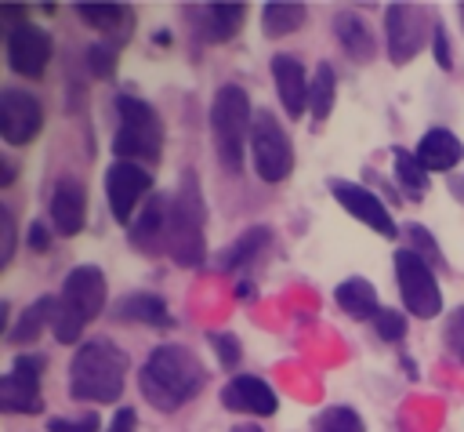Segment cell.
I'll return each instance as SVG.
<instances>
[{
	"instance_id": "603a6c76",
	"label": "cell",
	"mask_w": 464,
	"mask_h": 432,
	"mask_svg": "<svg viewBox=\"0 0 464 432\" xmlns=\"http://www.w3.org/2000/svg\"><path fill=\"white\" fill-rule=\"evenodd\" d=\"M334 301H337V309H341L348 319H355V323H373V316L384 309L381 298H377V287H373L366 276H348V280H341V283L334 287Z\"/></svg>"
},
{
	"instance_id": "3957f363",
	"label": "cell",
	"mask_w": 464,
	"mask_h": 432,
	"mask_svg": "<svg viewBox=\"0 0 464 432\" xmlns=\"http://www.w3.org/2000/svg\"><path fill=\"white\" fill-rule=\"evenodd\" d=\"M109 301V283L98 265H76L62 280V290L51 301V338L58 345H76L83 330L102 316Z\"/></svg>"
},
{
	"instance_id": "7c38bea8",
	"label": "cell",
	"mask_w": 464,
	"mask_h": 432,
	"mask_svg": "<svg viewBox=\"0 0 464 432\" xmlns=\"http://www.w3.org/2000/svg\"><path fill=\"white\" fill-rule=\"evenodd\" d=\"M326 189H330V196L337 200V207L348 211V214H352L359 225H366L370 232H377V236H384V240H395V236H399V225H395L388 203H384L373 189H366L362 182L330 178Z\"/></svg>"
},
{
	"instance_id": "60d3db41",
	"label": "cell",
	"mask_w": 464,
	"mask_h": 432,
	"mask_svg": "<svg viewBox=\"0 0 464 432\" xmlns=\"http://www.w3.org/2000/svg\"><path fill=\"white\" fill-rule=\"evenodd\" d=\"M4 163V171H0V189H7L11 182H14V174H18V167H14V160H0Z\"/></svg>"
},
{
	"instance_id": "44dd1931",
	"label": "cell",
	"mask_w": 464,
	"mask_h": 432,
	"mask_svg": "<svg viewBox=\"0 0 464 432\" xmlns=\"http://www.w3.org/2000/svg\"><path fill=\"white\" fill-rule=\"evenodd\" d=\"M76 15L83 25L98 29L105 44L123 47L134 33V7L130 4H76Z\"/></svg>"
},
{
	"instance_id": "5b68a950",
	"label": "cell",
	"mask_w": 464,
	"mask_h": 432,
	"mask_svg": "<svg viewBox=\"0 0 464 432\" xmlns=\"http://www.w3.org/2000/svg\"><path fill=\"white\" fill-rule=\"evenodd\" d=\"M112 109H116L112 160H130L152 171L163 160V138H167L160 113L138 94H116Z\"/></svg>"
},
{
	"instance_id": "f546056e",
	"label": "cell",
	"mask_w": 464,
	"mask_h": 432,
	"mask_svg": "<svg viewBox=\"0 0 464 432\" xmlns=\"http://www.w3.org/2000/svg\"><path fill=\"white\" fill-rule=\"evenodd\" d=\"M312 432H366V421L355 407L334 403V407H326L312 417Z\"/></svg>"
},
{
	"instance_id": "ab89813d",
	"label": "cell",
	"mask_w": 464,
	"mask_h": 432,
	"mask_svg": "<svg viewBox=\"0 0 464 432\" xmlns=\"http://www.w3.org/2000/svg\"><path fill=\"white\" fill-rule=\"evenodd\" d=\"M109 432H138V414L130 407H120L109 421Z\"/></svg>"
},
{
	"instance_id": "83f0119b",
	"label": "cell",
	"mask_w": 464,
	"mask_h": 432,
	"mask_svg": "<svg viewBox=\"0 0 464 432\" xmlns=\"http://www.w3.org/2000/svg\"><path fill=\"white\" fill-rule=\"evenodd\" d=\"M392 160H395V185H399V192L406 196V200H413V203H420L424 200V192H428V171L420 167V160L413 156V152H406L402 145H395L392 149Z\"/></svg>"
},
{
	"instance_id": "836d02e7",
	"label": "cell",
	"mask_w": 464,
	"mask_h": 432,
	"mask_svg": "<svg viewBox=\"0 0 464 432\" xmlns=\"http://www.w3.org/2000/svg\"><path fill=\"white\" fill-rule=\"evenodd\" d=\"M207 341H210V349L218 352V363H221V367H228V370L239 367V359H243V345H239L236 334H228V330H210Z\"/></svg>"
},
{
	"instance_id": "f35d334b",
	"label": "cell",
	"mask_w": 464,
	"mask_h": 432,
	"mask_svg": "<svg viewBox=\"0 0 464 432\" xmlns=\"http://www.w3.org/2000/svg\"><path fill=\"white\" fill-rule=\"evenodd\" d=\"M51 236H54V229H51V225H44V221H29L25 243H29V250H36V254H47V247H51Z\"/></svg>"
},
{
	"instance_id": "8fae6325",
	"label": "cell",
	"mask_w": 464,
	"mask_h": 432,
	"mask_svg": "<svg viewBox=\"0 0 464 432\" xmlns=\"http://www.w3.org/2000/svg\"><path fill=\"white\" fill-rule=\"evenodd\" d=\"M152 196V171L130 160H112L105 171V203L116 225H130L134 211Z\"/></svg>"
},
{
	"instance_id": "4fadbf2b",
	"label": "cell",
	"mask_w": 464,
	"mask_h": 432,
	"mask_svg": "<svg viewBox=\"0 0 464 432\" xmlns=\"http://www.w3.org/2000/svg\"><path fill=\"white\" fill-rule=\"evenodd\" d=\"M4 47H7V65L14 76H25V80H44L47 65H51V54H54V40L47 29H40L36 22H18L7 29L4 36Z\"/></svg>"
},
{
	"instance_id": "f1b7e54d",
	"label": "cell",
	"mask_w": 464,
	"mask_h": 432,
	"mask_svg": "<svg viewBox=\"0 0 464 432\" xmlns=\"http://www.w3.org/2000/svg\"><path fill=\"white\" fill-rule=\"evenodd\" d=\"M51 301H54V294H40L33 305H25V309L18 312V319L11 323V330H7V341H11V345L36 341L40 330L51 327Z\"/></svg>"
},
{
	"instance_id": "8992f818",
	"label": "cell",
	"mask_w": 464,
	"mask_h": 432,
	"mask_svg": "<svg viewBox=\"0 0 464 432\" xmlns=\"http://www.w3.org/2000/svg\"><path fill=\"white\" fill-rule=\"evenodd\" d=\"M250 131H254V105L246 87L221 83L210 98V138H214L218 163L225 171L236 174L243 167V152L250 149Z\"/></svg>"
},
{
	"instance_id": "7bdbcfd3",
	"label": "cell",
	"mask_w": 464,
	"mask_h": 432,
	"mask_svg": "<svg viewBox=\"0 0 464 432\" xmlns=\"http://www.w3.org/2000/svg\"><path fill=\"white\" fill-rule=\"evenodd\" d=\"M457 15H460V29H464V4H460V7H457Z\"/></svg>"
},
{
	"instance_id": "4316f807",
	"label": "cell",
	"mask_w": 464,
	"mask_h": 432,
	"mask_svg": "<svg viewBox=\"0 0 464 432\" xmlns=\"http://www.w3.org/2000/svg\"><path fill=\"white\" fill-rule=\"evenodd\" d=\"M268 240H272V232H268L265 225L246 229L236 243H228V247H225V254H221L218 269H221V272H243L246 265H254V261L261 258V250L268 247Z\"/></svg>"
},
{
	"instance_id": "d4e9b609",
	"label": "cell",
	"mask_w": 464,
	"mask_h": 432,
	"mask_svg": "<svg viewBox=\"0 0 464 432\" xmlns=\"http://www.w3.org/2000/svg\"><path fill=\"white\" fill-rule=\"evenodd\" d=\"M304 22H308V7L301 0H268L261 7V33L268 40H283L297 33Z\"/></svg>"
},
{
	"instance_id": "cb8c5ba5",
	"label": "cell",
	"mask_w": 464,
	"mask_h": 432,
	"mask_svg": "<svg viewBox=\"0 0 464 432\" xmlns=\"http://www.w3.org/2000/svg\"><path fill=\"white\" fill-rule=\"evenodd\" d=\"M112 312H116V319H123V323H145V327H160V330L174 327V316H170L167 301H163L160 294H152V290L123 294Z\"/></svg>"
},
{
	"instance_id": "7a4b0ae2",
	"label": "cell",
	"mask_w": 464,
	"mask_h": 432,
	"mask_svg": "<svg viewBox=\"0 0 464 432\" xmlns=\"http://www.w3.org/2000/svg\"><path fill=\"white\" fill-rule=\"evenodd\" d=\"M130 359L109 338H87L69 359V396L76 403H116L127 385Z\"/></svg>"
},
{
	"instance_id": "e0dca14e",
	"label": "cell",
	"mask_w": 464,
	"mask_h": 432,
	"mask_svg": "<svg viewBox=\"0 0 464 432\" xmlns=\"http://www.w3.org/2000/svg\"><path fill=\"white\" fill-rule=\"evenodd\" d=\"M221 407L232 414H250V417H272L279 410L276 388L257 378V374H232L221 385Z\"/></svg>"
},
{
	"instance_id": "30bf717a",
	"label": "cell",
	"mask_w": 464,
	"mask_h": 432,
	"mask_svg": "<svg viewBox=\"0 0 464 432\" xmlns=\"http://www.w3.org/2000/svg\"><path fill=\"white\" fill-rule=\"evenodd\" d=\"M44 367L47 359L40 352H22L11 359L7 374L0 378V410L4 414H40L44 410V388H40V378H44Z\"/></svg>"
},
{
	"instance_id": "d590c367",
	"label": "cell",
	"mask_w": 464,
	"mask_h": 432,
	"mask_svg": "<svg viewBox=\"0 0 464 432\" xmlns=\"http://www.w3.org/2000/svg\"><path fill=\"white\" fill-rule=\"evenodd\" d=\"M431 54H435V65L442 69V73H453V44H450V33H446V25L442 22H435V29H431Z\"/></svg>"
},
{
	"instance_id": "7402d4cb",
	"label": "cell",
	"mask_w": 464,
	"mask_h": 432,
	"mask_svg": "<svg viewBox=\"0 0 464 432\" xmlns=\"http://www.w3.org/2000/svg\"><path fill=\"white\" fill-rule=\"evenodd\" d=\"M334 36L341 44V51L348 54V62L355 65H370L377 58V36L370 29V22L359 11H337L334 15Z\"/></svg>"
},
{
	"instance_id": "ffe728a7",
	"label": "cell",
	"mask_w": 464,
	"mask_h": 432,
	"mask_svg": "<svg viewBox=\"0 0 464 432\" xmlns=\"http://www.w3.org/2000/svg\"><path fill=\"white\" fill-rule=\"evenodd\" d=\"M413 156L420 160V167L428 174H450L460 160H464V142L450 131V127H428L413 149Z\"/></svg>"
},
{
	"instance_id": "1f68e13d",
	"label": "cell",
	"mask_w": 464,
	"mask_h": 432,
	"mask_svg": "<svg viewBox=\"0 0 464 432\" xmlns=\"http://www.w3.org/2000/svg\"><path fill=\"white\" fill-rule=\"evenodd\" d=\"M406 247H410L413 254H420L431 269H446V258H442V250H439V240H435L424 225H406Z\"/></svg>"
},
{
	"instance_id": "4dcf8cb0",
	"label": "cell",
	"mask_w": 464,
	"mask_h": 432,
	"mask_svg": "<svg viewBox=\"0 0 464 432\" xmlns=\"http://www.w3.org/2000/svg\"><path fill=\"white\" fill-rule=\"evenodd\" d=\"M83 62H87V69H91V76L94 80H112L116 76V62H120V47L116 44H91L87 51H83Z\"/></svg>"
},
{
	"instance_id": "ac0fdd59",
	"label": "cell",
	"mask_w": 464,
	"mask_h": 432,
	"mask_svg": "<svg viewBox=\"0 0 464 432\" xmlns=\"http://www.w3.org/2000/svg\"><path fill=\"white\" fill-rule=\"evenodd\" d=\"M272 83H276V94H279V105L290 120H301L308 113V87H312V76L304 73L301 58L297 54H272Z\"/></svg>"
},
{
	"instance_id": "2e32d148",
	"label": "cell",
	"mask_w": 464,
	"mask_h": 432,
	"mask_svg": "<svg viewBox=\"0 0 464 432\" xmlns=\"http://www.w3.org/2000/svg\"><path fill=\"white\" fill-rule=\"evenodd\" d=\"M47 225L54 229V236H80L87 225V189L80 178L62 174L51 185V200H47Z\"/></svg>"
},
{
	"instance_id": "d6986e66",
	"label": "cell",
	"mask_w": 464,
	"mask_h": 432,
	"mask_svg": "<svg viewBox=\"0 0 464 432\" xmlns=\"http://www.w3.org/2000/svg\"><path fill=\"white\" fill-rule=\"evenodd\" d=\"M167 207H170V196L152 192L141 203L138 218L127 225V243L138 254H167Z\"/></svg>"
},
{
	"instance_id": "6da1fadb",
	"label": "cell",
	"mask_w": 464,
	"mask_h": 432,
	"mask_svg": "<svg viewBox=\"0 0 464 432\" xmlns=\"http://www.w3.org/2000/svg\"><path fill=\"white\" fill-rule=\"evenodd\" d=\"M138 388L152 410L174 414L207 388V367L188 345L163 341L145 356L138 370Z\"/></svg>"
},
{
	"instance_id": "52a82bcc",
	"label": "cell",
	"mask_w": 464,
	"mask_h": 432,
	"mask_svg": "<svg viewBox=\"0 0 464 432\" xmlns=\"http://www.w3.org/2000/svg\"><path fill=\"white\" fill-rule=\"evenodd\" d=\"M431 29H435V18L424 4H388L384 7V51H388V62L395 69L410 65L428 44H431Z\"/></svg>"
},
{
	"instance_id": "b9f144b4",
	"label": "cell",
	"mask_w": 464,
	"mask_h": 432,
	"mask_svg": "<svg viewBox=\"0 0 464 432\" xmlns=\"http://www.w3.org/2000/svg\"><path fill=\"white\" fill-rule=\"evenodd\" d=\"M228 432H261V425H232Z\"/></svg>"
},
{
	"instance_id": "9a60e30c",
	"label": "cell",
	"mask_w": 464,
	"mask_h": 432,
	"mask_svg": "<svg viewBox=\"0 0 464 432\" xmlns=\"http://www.w3.org/2000/svg\"><path fill=\"white\" fill-rule=\"evenodd\" d=\"M192 40L203 47H218L239 36V29L246 25V4H199V7H185Z\"/></svg>"
},
{
	"instance_id": "8d00e7d4",
	"label": "cell",
	"mask_w": 464,
	"mask_h": 432,
	"mask_svg": "<svg viewBox=\"0 0 464 432\" xmlns=\"http://www.w3.org/2000/svg\"><path fill=\"white\" fill-rule=\"evenodd\" d=\"M102 428V421H98V414H76V417H51L47 421V432H98Z\"/></svg>"
},
{
	"instance_id": "9c48e42d",
	"label": "cell",
	"mask_w": 464,
	"mask_h": 432,
	"mask_svg": "<svg viewBox=\"0 0 464 432\" xmlns=\"http://www.w3.org/2000/svg\"><path fill=\"white\" fill-rule=\"evenodd\" d=\"M392 269H395V287H399V298H402V305H406V316L435 319V316L442 312L439 272H435L420 254H413L410 247L395 250Z\"/></svg>"
},
{
	"instance_id": "ba28073f",
	"label": "cell",
	"mask_w": 464,
	"mask_h": 432,
	"mask_svg": "<svg viewBox=\"0 0 464 432\" xmlns=\"http://www.w3.org/2000/svg\"><path fill=\"white\" fill-rule=\"evenodd\" d=\"M250 163L254 174L268 185H279L294 174V142L283 127V120L272 109L254 113V131H250Z\"/></svg>"
},
{
	"instance_id": "d6a6232c",
	"label": "cell",
	"mask_w": 464,
	"mask_h": 432,
	"mask_svg": "<svg viewBox=\"0 0 464 432\" xmlns=\"http://www.w3.org/2000/svg\"><path fill=\"white\" fill-rule=\"evenodd\" d=\"M373 334L384 341V345H399L406 338V312L399 309H381L373 316Z\"/></svg>"
},
{
	"instance_id": "484cf974",
	"label": "cell",
	"mask_w": 464,
	"mask_h": 432,
	"mask_svg": "<svg viewBox=\"0 0 464 432\" xmlns=\"http://www.w3.org/2000/svg\"><path fill=\"white\" fill-rule=\"evenodd\" d=\"M334 102H337V69L330 62H319L315 73H312V87H308V116H312V127H319V123L330 120Z\"/></svg>"
},
{
	"instance_id": "5bb4252c",
	"label": "cell",
	"mask_w": 464,
	"mask_h": 432,
	"mask_svg": "<svg viewBox=\"0 0 464 432\" xmlns=\"http://www.w3.org/2000/svg\"><path fill=\"white\" fill-rule=\"evenodd\" d=\"M44 131V105L25 87H4L0 91V138L14 149L33 145Z\"/></svg>"
},
{
	"instance_id": "277c9868",
	"label": "cell",
	"mask_w": 464,
	"mask_h": 432,
	"mask_svg": "<svg viewBox=\"0 0 464 432\" xmlns=\"http://www.w3.org/2000/svg\"><path fill=\"white\" fill-rule=\"evenodd\" d=\"M167 258L178 269H199L207 261V203L196 171H181L167 207Z\"/></svg>"
},
{
	"instance_id": "e575fe53",
	"label": "cell",
	"mask_w": 464,
	"mask_h": 432,
	"mask_svg": "<svg viewBox=\"0 0 464 432\" xmlns=\"http://www.w3.org/2000/svg\"><path fill=\"white\" fill-rule=\"evenodd\" d=\"M442 341H446L450 356H453L457 363H464V305H460V309H453V312L446 316V327H442Z\"/></svg>"
},
{
	"instance_id": "74e56055",
	"label": "cell",
	"mask_w": 464,
	"mask_h": 432,
	"mask_svg": "<svg viewBox=\"0 0 464 432\" xmlns=\"http://www.w3.org/2000/svg\"><path fill=\"white\" fill-rule=\"evenodd\" d=\"M0 236H4V243H0V272H4L14 258V214H11V207H0Z\"/></svg>"
}]
</instances>
